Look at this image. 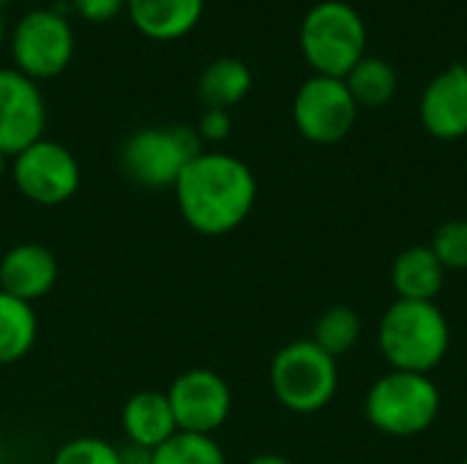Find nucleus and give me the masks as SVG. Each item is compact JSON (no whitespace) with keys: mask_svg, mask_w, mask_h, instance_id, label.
I'll list each match as a JSON object with an SVG mask.
<instances>
[{"mask_svg":"<svg viewBox=\"0 0 467 464\" xmlns=\"http://www.w3.org/2000/svg\"><path fill=\"white\" fill-rule=\"evenodd\" d=\"M3 5H5V0H0V8H3Z\"/></svg>","mask_w":467,"mask_h":464,"instance_id":"nucleus-30","label":"nucleus"},{"mask_svg":"<svg viewBox=\"0 0 467 464\" xmlns=\"http://www.w3.org/2000/svg\"><path fill=\"white\" fill-rule=\"evenodd\" d=\"M181 219L205 238L238 230L254 202L257 178L246 161L224 150H202L172 186Z\"/></svg>","mask_w":467,"mask_h":464,"instance_id":"nucleus-1","label":"nucleus"},{"mask_svg":"<svg viewBox=\"0 0 467 464\" xmlns=\"http://www.w3.org/2000/svg\"><path fill=\"white\" fill-rule=\"evenodd\" d=\"M446 268L432 254L430 243L408 246L391 265V287L400 301H435L446 284Z\"/></svg>","mask_w":467,"mask_h":464,"instance_id":"nucleus-16","label":"nucleus"},{"mask_svg":"<svg viewBox=\"0 0 467 464\" xmlns=\"http://www.w3.org/2000/svg\"><path fill=\"white\" fill-rule=\"evenodd\" d=\"M0 464H3V451H0Z\"/></svg>","mask_w":467,"mask_h":464,"instance_id":"nucleus-31","label":"nucleus"},{"mask_svg":"<svg viewBox=\"0 0 467 464\" xmlns=\"http://www.w3.org/2000/svg\"><path fill=\"white\" fill-rule=\"evenodd\" d=\"M153 464H227V457L211 435L175 432L153 451Z\"/></svg>","mask_w":467,"mask_h":464,"instance_id":"nucleus-21","label":"nucleus"},{"mask_svg":"<svg viewBox=\"0 0 467 464\" xmlns=\"http://www.w3.org/2000/svg\"><path fill=\"white\" fill-rule=\"evenodd\" d=\"M378 347L397 372L432 375L451 350V325L435 301H394L378 325Z\"/></svg>","mask_w":467,"mask_h":464,"instance_id":"nucleus-2","label":"nucleus"},{"mask_svg":"<svg viewBox=\"0 0 467 464\" xmlns=\"http://www.w3.org/2000/svg\"><path fill=\"white\" fill-rule=\"evenodd\" d=\"M5 41V22H3V8H0V46Z\"/></svg>","mask_w":467,"mask_h":464,"instance_id":"nucleus-29","label":"nucleus"},{"mask_svg":"<svg viewBox=\"0 0 467 464\" xmlns=\"http://www.w3.org/2000/svg\"><path fill=\"white\" fill-rule=\"evenodd\" d=\"M57 282V260L55 254L36 241H25L11 246L0 257V290L19 301H38L52 293Z\"/></svg>","mask_w":467,"mask_h":464,"instance_id":"nucleus-13","label":"nucleus"},{"mask_svg":"<svg viewBox=\"0 0 467 464\" xmlns=\"http://www.w3.org/2000/svg\"><path fill=\"white\" fill-rule=\"evenodd\" d=\"M49 464H120V449L104 438H71L66 440Z\"/></svg>","mask_w":467,"mask_h":464,"instance_id":"nucleus-23","label":"nucleus"},{"mask_svg":"<svg viewBox=\"0 0 467 464\" xmlns=\"http://www.w3.org/2000/svg\"><path fill=\"white\" fill-rule=\"evenodd\" d=\"M167 399H170L178 432L213 438V432H219L233 413V391L227 380L219 372L205 369V366L181 372L170 383Z\"/></svg>","mask_w":467,"mask_h":464,"instance_id":"nucleus-10","label":"nucleus"},{"mask_svg":"<svg viewBox=\"0 0 467 464\" xmlns=\"http://www.w3.org/2000/svg\"><path fill=\"white\" fill-rule=\"evenodd\" d=\"M460 464H467V457H465V459H462V462H460Z\"/></svg>","mask_w":467,"mask_h":464,"instance_id":"nucleus-32","label":"nucleus"},{"mask_svg":"<svg viewBox=\"0 0 467 464\" xmlns=\"http://www.w3.org/2000/svg\"><path fill=\"white\" fill-rule=\"evenodd\" d=\"M364 416L386 438L424 435L441 416V388L430 375L389 369L369 386Z\"/></svg>","mask_w":467,"mask_h":464,"instance_id":"nucleus-3","label":"nucleus"},{"mask_svg":"<svg viewBox=\"0 0 467 464\" xmlns=\"http://www.w3.org/2000/svg\"><path fill=\"white\" fill-rule=\"evenodd\" d=\"M205 0H126L131 25L150 41H178L202 19Z\"/></svg>","mask_w":467,"mask_h":464,"instance_id":"nucleus-15","label":"nucleus"},{"mask_svg":"<svg viewBox=\"0 0 467 464\" xmlns=\"http://www.w3.org/2000/svg\"><path fill=\"white\" fill-rule=\"evenodd\" d=\"M74 57V30L68 19L52 8L27 11L11 33L14 68L33 82L60 77Z\"/></svg>","mask_w":467,"mask_h":464,"instance_id":"nucleus-8","label":"nucleus"},{"mask_svg":"<svg viewBox=\"0 0 467 464\" xmlns=\"http://www.w3.org/2000/svg\"><path fill=\"white\" fill-rule=\"evenodd\" d=\"M120 464H153V451L126 443L120 449Z\"/></svg>","mask_w":467,"mask_h":464,"instance_id":"nucleus-26","label":"nucleus"},{"mask_svg":"<svg viewBox=\"0 0 467 464\" xmlns=\"http://www.w3.org/2000/svg\"><path fill=\"white\" fill-rule=\"evenodd\" d=\"M38 336V317L33 304L0 290V366L22 361Z\"/></svg>","mask_w":467,"mask_h":464,"instance_id":"nucleus-18","label":"nucleus"},{"mask_svg":"<svg viewBox=\"0 0 467 464\" xmlns=\"http://www.w3.org/2000/svg\"><path fill=\"white\" fill-rule=\"evenodd\" d=\"M120 429L126 443L140 449L156 451L161 443H167L178 432L167 391L142 388L131 394L120 410Z\"/></svg>","mask_w":467,"mask_h":464,"instance_id":"nucleus-14","label":"nucleus"},{"mask_svg":"<svg viewBox=\"0 0 467 464\" xmlns=\"http://www.w3.org/2000/svg\"><path fill=\"white\" fill-rule=\"evenodd\" d=\"M8 175L25 200L44 208L68 202L79 191L82 180L77 156L66 145L47 137L11 156Z\"/></svg>","mask_w":467,"mask_h":464,"instance_id":"nucleus-7","label":"nucleus"},{"mask_svg":"<svg viewBox=\"0 0 467 464\" xmlns=\"http://www.w3.org/2000/svg\"><path fill=\"white\" fill-rule=\"evenodd\" d=\"M345 85L353 96V101L361 107H386L397 96V71L389 60L364 55L350 74L345 77Z\"/></svg>","mask_w":467,"mask_h":464,"instance_id":"nucleus-19","label":"nucleus"},{"mask_svg":"<svg viewBox=\"0 0 467 464\" xmlns=\"http://www.w3.org/2000/svg\"><path fill=\"white\" fill-rule=\"evenodd\" d=\"M194 126H148L123 139L118 167L123 178L140 189H172L181 172L202 153Z\"/></svg>","mask_w":467,"mask_h":464,"instance_id":"nucleus-5","label":"nucleus"},{"mask_svg":"<svg viewBox=\"0 0 467 464\" xmlns=\"http://www.w3.org/2000/svg\"><path fill=\"white\" fill-rule=\"evenodd\" d=\"M419 120L441 142L467 137V66L454 63L430 79L419 98Z\"/></svg>","mask_w":467,"mask_h":464,"instance_id":"nucleus-12","label":"nucleus"},{"mask_svg":"<svg viewBox=\"0 0 467 464\" xmlns=\"http://www.w3.org/2000/svg\"><path fill=\"white\" fill-rule=\"evenodd\" d=\"M430 249L438 257V263L446 268V273L467 271V219L443 222L435 230Z\"/></svg>","mask_w":467,"mask_h":464,"instance_id":"nucleus-22","label":"nucleus"},{"mask_svg":"<svg viewBox=\"0 0 467 464\" xmlns=\"http://www.w3.org/2000/svg\"><path fill=\"white\" fill-rule=\"evenodd\" d=\"M194 131L202 139V145L205 142H213V145L216 142H224L233 134V118H230L227 109H202Z\"/></svg>","mask_w":467,"mask_h":464,"instance_id":"nucleus-24","label":"nucleus"},{"mask_svg":"<svg viewBox=\"0 0 467 464\" xmlns=\"http://www.w3.org/2000/svg\"><path fill=\"white\" fill-rule=\"evenodd\" d=\"M361 331H364V323H361V314L353 309V306H328L317 323H315V331H312V342L326 350L331 358H342L348 356L358 339H361Z\"/></svg>","mask_w":467,"mask_h":464,"instance_id":"nucleus-20","label":"nucleus"},{"mask_svg":"<svg viewBox=\"0 0 467 464\" xmlns=\"http://www.w3.org/2000/svg\"><path fill=\"white\" fill-rule=\"evenodd\" d=\"M68 5L88 22H109L126 11V0H68Z\"/></svg>","mask_w":467,"mask_h":464,"instance_id":"nucleus-25","label":"nucleus"},{"mask_svg":"<svg viewBox=\"0 0 467 464\" xmlns=\"http://www.w3.org/2000/svg\"><path fill=\"white\" fill-rule=\"evenodd\" d=\"M47 104L38 82L22 71L0 68V153L8 159L44 137Z\"/></svg>","mask_w":467,"mask_h":464,"instance_id":"nucleus-11","label":"nucleus"},{"mask_svg":"<svg viewBox=\"0 0 467 464\" xmlns=\"http://www.w3.org/2000/svg\"><path fill=\"white\" fill-rule=\"evenodd\" d=\"M268 380L285 410L312 416L334 402L339 391V366L337 358L320 350L312 339H296L274 356Z\"/></svg>","mask_w":467,"mask_h":464,"instance_id":"nucleus-6","label":"nucleus"},{"mask_svg":"<svg viewBox=\"0 0 467 464\" xmlns=\"http://www.w3.org/2000/svg\"><path fill=\"white\" fill-rule=\"evenodd\" d=\"M8 164H11V159H8L5 153H0V180L8 175Z\"/></svg>","mask_w":467,"mask_h":464,"instance_id":"nucleus-28","label":"nucleus"},{"mask_svg":"<svg viewBox=\"0 0 467 464\" xmlns=\"http://www.w3.org/2000/svg\"><path fill=\"white\" fill-rule=\"evenodd\" d=\"M252 68L238 57L211 60L197 79V98L205 109H233L252 90Z\"/></svg>","mask_w":467,"mask_h":464,"instance_id":"nucleus-17","label":"nucleus"},{"mask_svg":"<svg viewBox=\"0 0 467 464\" xmlns=\"http://www.w3.org/2000/svg\"><path fill=\"white\" fill-rule=\"evenodd\" d=\"M358 118V104L353 101L345 79L312 74L293 98V123L298 134L312 145L342 142Z\"/></svg>","mask_w":467,"mask_h":464,"instance_id":"nucleus-9","label":"nucleus"},{"mask_svg":"<svg viewBox=\"0 0 467 464\" xmlns=\"http://www.w3.org/2000/svg\"><path fill=\"white\" fill-rule=\"evenodd\" d=\"M298 44L315 74L345 79L367 55V25L350 3L323 0L304 14Z\"/></svg>","mask_w":467,"mask_h":464,"instance_id":"nucleus-4","label":"nucleus"},{"mask_svg":"<svg viewBox=\"0 0 467 464\" xmlns=\"http://www.w3.org/2000/svg\"><path fill=\"white\" fill-rule=\"evenodd\" d=\"M246 464H296L290 462L287 457H282V454H257V457H252Z\"/></svg>","mask_w":467,"mask_h":464,"instance_id":"nucleus-27","label":"nucleus"}]
</instances>
